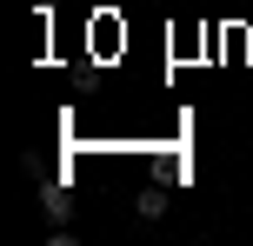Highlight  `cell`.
<instances>
[{
	"mask_svg": "<svg viewBox=\"0 0 253 246\" xmlns=\"http://www.w3.org/2000/svg\"><path fill=\"white\" fill-rule=\"evenodd\" d=\"M133 213H140V220H160V213H167V193H147V200H133Z\"/></svg>",
	"mask_w": 253,
	"mask_h": 246,
	"instance_id": "1",
	"label": "cell"
},
{
	"mask_svg": "<svg viewBox=\"0 0 253 246\" xmlns=\"http://www.w3.org/2000/svg\"><path fill=\"white\" fill-rule=\"evenodd\" d=\"M34 7H47V0H34Z\"/></svg>",
	"mask_w": 253,
	"mask_h": 246,
	"instance_id": "2",
	"label": "cell"
}]
</instances>
